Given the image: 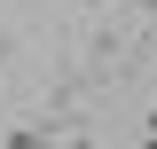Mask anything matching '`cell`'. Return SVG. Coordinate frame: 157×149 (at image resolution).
<instances>
[{"mask_svg":"<svg viewBox=\"0 0 157 149\" xmlns=\"http://www.w3.org/2000/svg\"><path fill=\"white\" fill-rule=\"evenodd\" d=\"M134 8H157V0H134Z\"/></svg>","mask_w":157,"mask_h":149,"instance_id":"2","label":"cell"},{"mask_svg":"<svg viewBox=\"0 0 157 149\" xmlns=\"http://www.w3.org/2000/svg\"><path fill=\"white\" fill-rule=\"evenodd\" d=\"M141 149H157V110H149V126H141Z\"/></svg>","mask_w":157,"mask_h":149,"instance_id":"1","label":"cell"}]
</instances>
